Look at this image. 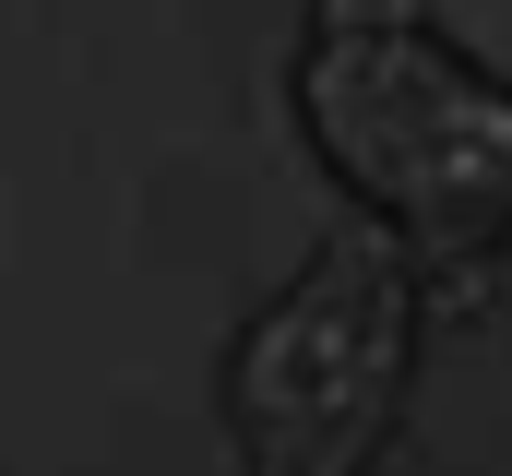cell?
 <instances>
[{"label":"cell","instance_id":"cell-2","mask_svg":"<svg viewBox=\"0 0 512 476\" xmlns=\"http://www.w3.org/2000/svg\"><path fill=\"white\" fill-rule=\"evenodd\" d=\"M405 357H417V274L358 215V227L322 238L310 274L239 334L227 393H239L251 476H358L393 429Z\"/></svg>","mask_w":512,"mask_h":476},{"label":"cell","instance_id":"cell-1","mask_svg":"<svg viewBox=\"0 0 512 476\" xmlns=\"http://www.w3.org/2000/svg\"><path fill=\"white\" fill-rule=\"evenodd\" d=\"M298 119L405 262L477 274L512 238V84L453 60L417 12L322 24L298 60Z\"/></svg>","mask_w":512,"mask_h":476}]
</instances>
